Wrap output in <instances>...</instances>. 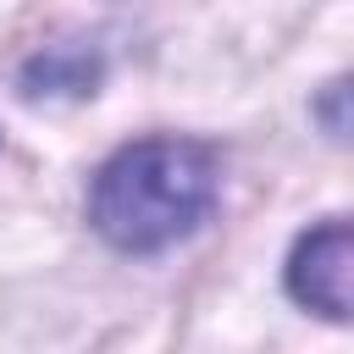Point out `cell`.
<instances>
[{"label": "cell", "instance_id": "cell-1", "mask_svg": "<svg viewBox=\"0 0 354 354\" xmlns=\"http://www.w3.org/2000/svg\"><path fill=\"white\" fill-rule=\"evenodd\" d=\"M221 194V160L199 138H133L88 183V227L116 254H166L188 243Z\"/></svg>", "mask_w": 354, "mask_h": 354}, {"label": "cell", "instance_id": "cell-2", "mask_svg": "<svg viewBox=\"0 0 354 354\" xmlns=\"http://www.w3.org/2000/svg\"><path fill=\"white\" fill-rule=\"evenodd\" d=\"M288 293L326 321L354 315V227L343 216L299 232L288 254Z\"/></svg>", "mask_w": 354, "mask_h": 354}, {"label": "cell", "instance_id": "cell-3", "mask_svg": "<svg viewBox=\"0 0 354 354\" xmlns=\"http://www.w3.org/2000/svg\"><path fill=\"white\" fill-rule=\"evenodd\" d=\"M100 72H105L100 50H88V44H44L22 66L17 88H22V100H83V94L100 88Z\"/></svg>", "mask_w": 354, "mask_h": 354}]
</instances>
